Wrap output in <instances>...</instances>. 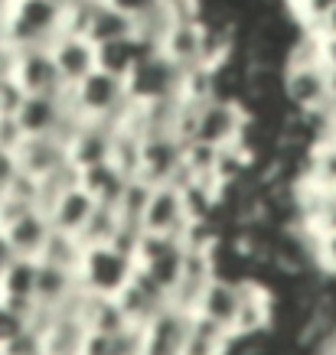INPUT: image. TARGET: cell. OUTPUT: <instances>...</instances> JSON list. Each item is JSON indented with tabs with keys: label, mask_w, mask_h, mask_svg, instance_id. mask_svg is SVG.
I'll use <instances>...</instances> for the list:
<instances>
[{
	"label": "cell",
	"mask_w": 336,
	"mask_h": 355,
	"mask_svg": "<svg viewBox=\"0 0 336 355\" xmlns=\"http://www.w3.org/2000/svg\"><path fill=\"white\" fill-rule=\"evenodd\" d=\"M180 82H183V69L170 62L157 49L131 72L124 85H128V101H134V105H157V101H174L180 95Z\"/></svg>",
	"instance_id": "4"
},
{
	"label": "cell",
	"mask_w": 336,
	"mask_h": 355,
	"mask_svg": "<svg viewBox=\"0 0 336 355\" xmlns=\"http://www.w3.org/2000/svg\"><path fill=\"white\" fill-rule=\"evenodd\" d=\"M33 329V313L30 310H20L13 303L0 300V349L13 345L20 336H26Z\"/></svg>",
	"instance_id": "34"
},
{
	"label": "cell",
	"mask_w": 336,
	"mask_h": 355,
	"mask_svg": "<svg viewBox=\"0 0 336 355\" xmlns=\"http://www.w3.org/2000/svg\"><path fill=\"white\" fill-rule=\"evenodd\" d=\"M239 306H242V293H239V280L232 277H216L206 287L203 300L196 306V316H203L209 323L222 326L232 333V326L239 320Z\"/></svg>",
	"instance_id": "16"
},
{
	"label": "cell",
	"mask_w": 336,
	"mask_h": 355,
	"mask_svg": "<svg viewBox=\"0 0 336 355\" xmlns=\"http://www.w3.org/2000/svg\"><path fill=\"white\" fill-rule=\"evenodd\" d=\"M111 144H115V128H111V124L82 121V124L65 137L69 166H76L78 173H85V170L101 166V163H111Z\"/></svg>",
	"instance_id": "11"
},
{
	"label": "cell",
	"mask_w": 336,
	"mask_h": 355,
	"mask_svg": "<svg viewBox=\"0 0 336 355\" xmlns=\"http://www.w3.org/2000/svg\"><path fill=\"white\" fill-rule=\"evenodd\" d=\"M62 33V0H3V40L13 49L53 46Z\"/></svg>",
	"instance_id": "1"
},
{
	"label": "cell",
	"mask_w": 336,
	"mask_h": 355,
	"mask_svg": "<svg viewBox=\"0 0 336 355\" xmlns=\"http://www.w3.org/2000/svg\"><path fill=\"white\" fill-rule=\"evenodd\" d=\"M251 111L242 105V101H209L199 108V137L203 144L216 147V150H226V147H235L239 144V134L245 128Z\"/></svg>",
	"instance_id": "8"
},
{
	"label": "cell",
	"mask_w": 336,
	"mask_h": 355,
	"mask_svg": "<svg viewBox=\"0 0 336 355\" xmlns=\"http://www.w3.org/2000/svg\"><path fill=\"white\" fill-rule=\"evenodd\" d=\"M95 209H98L95 199H92L82 186H72V189L59 193V199L46 209V216H49V222H53V232H62V235H76L78 238L82 232H85L88 222H92Z\"/></svg>",
	"instance_id": "15"
},
{
	"label": "cell",
	"mask_w": 336,
	"mask_h": 355,
	"mask_svg": "<svg viewBox=\"0 0 336 355\" xmlns=\"http://www.w3.org/2000/svg\"><path fill=\"white\" fill-rule=\"evenodd\" d=\"M281 95L284 105L294 111H324L330 108V76L324 65H284L281 69Z\"/></svg>",
	"instance_id": "5"
},
{
	"label": "cell",
	"mask_w": 336,
	"mask_h": 355,
	"mask_svg": "<svg viewBox=\"0 0 336 355\" xmlns=\"http://www.w3.org/2000/svg\"><path fill=\"white\" fill-rule=\"evenodd\" d=\"M78 274L65 268H53L40 261V284H36V310H62L78 297Z\"/></svg>",
	"instance_id": "20"
},
{
	"label": "cell",
	"mask_w": 336,
	"mask_h": 355,
	"mask_svg": "<svg viewBox=\"0 0 336 355\" xmlns=\"http://www.w3.org/2000/svg\"><path fill=\"white\" fill-rule=\"evenodd\" d=\"M317 43H320V65L326 72H336V36H320L317 33Z\"/></svg>",
	"instance_id": "39"
},
{
	"label": "cell",
	"mask_w": 336,
	"mask_h": 355,
	"mask_svg": "<svg viewBox=\"0 0 336 355\" xmlns=\"http://www.w3.org/2000/svg\"><path fill=\"white\" fill-rule=\"evenodd\" d=\"M186 212H183V196L176 186H157L151 196V205L144 212V232L147 235L163 238H183L186 232Z\"/></svg>",
	"instance_id": "13"
},
{
	"label": "cell",
	"mask_w": 336,
	"mask_h": 355,
	"mask_svg": "<svg viewBox=\"0 0 336 355\" xmlns=\"http://www.w3.org/2000/svg\"><path fill=\"white\" fill-rule=\"evenodd\" d=\"M115 300L121 303V310H124V316L131 320V326H134V329H144L157 313L170 306V293L163 291V287H157L144 270H134L131 284L115 297Z\"/></svg>",
	"instance_id": "12"
},
{
	"label": "cell",
	"mask_w": 336,
	"mask_h": 355,
	"mask_svg": "<svg viewBox=\"0 0 336 355\" xmlns=\"http://www.w3.org/2000/svg\"><path fill=\"white\" fill-rule=\"evenodd\" d=\"M333 111H336V105H333ZM333 140H336V134H333Z\"/></svg>",
	"instance_id": "44"
},
{
	"label": "cell",
	"mask_w": 336,
	"mask_h": 355,
	"mask_svg": "<svg viewBox=\"0 0 336 355\" xmlns=\"http://www.w3.org/2000/svg\"><path fill=\"white\" fill-rule=\"evenodd\" d=\"M23 101H26V92L13 78H0V118H17Z\"/></svg>",
	"instance_id": "35"
},
{
	"label": "cell",
	"mask_w": 336,
	"mask_h": 355,
	"mask_svg": "<svg viewBox=\"0 0 336 355\" xmlns=\"http://www.w3.org/2000/svg\"><path fill=\"white\" fill-rule=\"evenodd\" d=\"M216 160H219L216 147H209V144H203V140L186 144L183 170H186L190 180H212V176H216Z\"/></svg>",
	"instance_id": "33"
},
{
	"label": "cell",
	"mask_w": 336,
	"mask_h": 355,
	"mask_svg": "<svg viewBox=\"0 0 336 355\" xmlns=\"http://www.w3.org/2000/svg\"><path fill=\"white\" fill-rule=\"evenodd\" d=\"M141 150H144V137L134 130L115 128V144H111V163L118 166L128 180L141 176Z\"/></svg>",
	"instance_id": "29"
},
{
	"label": "cell",
	"mask_w": 336,
	"mask_h": 355,
	"mask_svg": "<svg viewBox=\"0 0 336 355\" xmlns=\"http://www.w3.org/2000/svg\"><path fill=\"white\" fill-rule=\"evenodd\" d=\"M7 46H10V43H7V40H3V36H0V53H3V49H7Z\"/></svg>",
	"instance_id": "42"
},
{
	"label": "cell",
	"mask_w": 336,
	"mask_h": 355,
	"mask_svg": "<svg viewBox=\"0 0 336 355\" xmlns=\"http://www.w3.org/2000/svg\"><path fill=\"white\" fill-rule=\"evenodd\" d=\"M232 349H235V336L193 313V326H190L183 355H232Z\"/></svg>",
	"instance_id": "26"
},
{
	"label": "cell",
	"mask_w": 336,
	"mask_h": 355,
	"mask_svg": "<svg viewBox=\"0 0 336 355\" xmlns=\"http://www.w3.org/2000/svg\"><path fill=\"white\" fill-rule=\"evenodd\" d=\"M82 258H85V245H82V238L76 235H62V232H53L49 238V245L43 251V264H53V268H65V270H76L82 268Z\"/></svg>",
	"instance_id": "30"
},
{
	"label": "cell",
	"mask_w": 336,
	"mask_h": 355,
	"mask_svg": "<svg viewBox=\"0 0 336 355\" xmlns=\"http://www.w3.org/2000/svg\"><path fill=\"white\" fill-rule=\"evenodd\" d=\"M131 36H137L134 20L101 0L95 7V13H92V23H88V40L95 46H108V43H118V40H131Z\"/></svg>",
	"instance_id": "25"
},
{
	"label": "cell",
	"mask_w": 336,
	"mask_h": 355,
	"mask_svg": "<svg viewBox=\"0 0 336 355\" xmlns=\"http://www.w3.org/2000/svg\"><path fill=\"white\" fill-rule=\"evenodd\" d=\"M180 196H183V212L190 225L216 222V212L226 205V189L216 180H190L180 186Z\"/></svg>",
	"instance_id": "22"
},
{
	"label": "cell",
	"mask_w": 336,
	"mask_h": 355,
	"mask_svg": "<svg viewBox=\"0 0 336 355\" xmlns=\"http://www.w3.org/2000/svg\"><path fill=\"white\" fill-rule=\"evenodd\" d=\"M314 33H320V36H336V7L320 20V26H317Z\"/></svg>",
	"instance_id": "40"
},
{
	"label": "cell",
	"mask_w": 336,
	"mask_h": 355,
	"mask_svg": "<svg viewBox=\"0 0 336 355\" xmlns=\"http://www.w3.org/2000/svg\"><path fill=\"white\" fill-rule=\"evenodd\" d=\"M26 144L20 121L17 118H0V153H20V147Z\"/></svg>",
	"instance_id": "36"
},
{
	"label": "cell",
	"mask_w": 336,
	"mask_h": 355,
	"mask_svg": "<svg viewBox=\"0 0 336 355\" xmlns=\"http://www.w3.org/2000/svg\"><path fill=\"white\" fill-rule=\"evenodd\" d=\"M121 228V216L118 209H105V205H98L95 216H92V222L85 225V232H82V245L85 248H98V245H111L115 241V235H118Z\"/></svg>",
	"instance_id": "31"
},
{
	"label": "cell",
	"mask_w": 336,
	"mask_h": 355,
	"mask_svg": "<svg viewBox=\"0 0 336 355\" xmlns=\"http://www.w3.org/2000/svg\"><path fill=\"white\" fill-rule=\"evenodd\" d=\"M186 144L176 140L174 134H147L141 150V176L151 186H176L183 173Z\"/></svg>",
	"instance_id": "6"
},
{
	"label": "cell",
	"mask_w": 336,
	"mask_h": 355,
	"mask_svg": "<svg viewBox=\"0 0 336 355\" xmlns=\"http://www.w3.org/2000/svg\"><path fill=\"white\" fill-rule=\"evenodd\" d=\"M3 238H7V248H10L13 258L40 261L46 245H49V238H53V222H49V216H46L43 209H33L20 222H13L3 232Z\"/></svg>",
	"instance_id": "14"
},
{
	"label": "cell",
	"mask_w": 336,
	"mask_h": 355,
	"mask_svg": "<svg viewBox=\"0 0 336 355\" xmlns=\"http://www.w3.org/2000/svg\"><path fill=\"white\" fill-rule=\"evenodd\" d=\"M36 284H40V261L13 258L0 270V300L20 310H36Z\"/></svg>",
	"instance_id": "19"
},
{
	"label": "cell",
	"mask_w": 336,
	"mask_h": 355,
	"mask_svg": "<svg viewBox=\"0 0 336 355\" xmlns=\"http://www.w3.org/2000/svg\"><path fill=\"white\" fill-rule=\"evenodd\" d=\"M128 183L131 180L115 163H101L95 170L78 173V186H82L98 205H105V209H118L124 193H128Z\"/></svg>",
	"instance_id": "24"
},
{
	"label": "cell",
	"mask_w": 336,
	"mask_h": 355,
	"mask_svg": "<svg viewBox=\"0 0 336 355\" xmlns=\"http://www.w3.org/2000/svg\"><path fill=\"white\" fill-rule=\"evenodd\" d=\"M13 82L26 92V95H65L69 88L59 78V69L53 62L49 46H26L17 49V62H13Z\"/></svg>",
	"instance_id": "7"
},
{
	"label": "cell",
	"mask_w": 336,
	"mask_h": 355,
	"mask_svg": "<svg viewBox=\"0 0 336 355\" xmlns=\"http://www.w3.org/2000/svg\"><path fill=\"white\" fill-rule=\"evenodd\" d=\"M78 313L85 320V329L95 336H121V333H128V329H134L115 297H92V293L82 291Z\"/></svg>",
	"instance_id": "21"
},
{
	"label": "cell",
	"mask_w": 336,
	"mask_h": 355,
	"mask_svg": "<svg viewBox=\"0 0 336 355\" xmlns=\"http://www.w3.org/2000/svg\"><path fill=\"white\" fill-rule=\"evenodd\" d=\"M108 7H115V10H121L124 17H131V20H141L147 10H153L160 0H105Z\"/></svg>",
	"instance_id": "38"
},
{
	"label": "cell",
	"mask_w": 336,
	"mask_h": 355,
	"mask_svg": "<svg viewBox=\"0 0 336 355\" xmlns=\"http://www.w3.org/2000/svg\"><path fill=\"white\" fill-rule=\"evenodd\" d=\"M151 53H157L153 46H147L144 40L131 36V40H118V43H108V46H98V69L108 72L115 78H124L137 69V65L147 59Z\"/></svg>",
	"instance_id": "23"
},
{
	"label": "cell",
	"mask_w": 336,
	"mask_h": 355,
	"mask_svg": "<svg viewBox=\"0 0 336 355\" xmlns=\"http://www.w3.org/2000/svg\"><path fill=\"white\" fill-rule=\"evenodd\" d=\"M297 180H314L317 186L336 193V140H320L307 150Z\"/></svg>",
	"instance_id": "27"
},
{
	"label": "cell",
	"mask_w": 336,
	"mask_h": 355,
	"mask_svg": "<svg viewBox=\"0 0 336 355\" xmlns=\"http://www.w3.org/2000/svg\"><path fill=\"white\" fill-rule=\"evenodd\" d=\"M20 160H17V153H0V196H7L13 183H17V176H20Z\"/></svg>",
	"instance_id": "37"
},
{
	"label": "cell",
	"mask_w": 336,
	"mask_h": 355,
	"mask_svg": "<svg viewBox=\"0 0 336 355\" xmlns=\"http://www.w3.org/2000/svg\"><path fill=\"white\" fill-rule=\"evenodd\" d=\"M153 189H157V186L144 183V180H131L128 193H124V199H121V205H118L121 222H131V225L144 228V212H147V205H151Z\"/></svg>",
	"instance_id": "32"
},
{
	"label": "cell",
	"mask_w": 336,
	"mask_h": 355,
	"mask_svg": "<svg viewBox=\"0 0 336 355\" xmlns=\"http://www.w3.org/2000/svg\"><path fill=\"white\" fill-rule=\"evenodd\" d=\"M0 355H7V349H0Z\"/></svg>",
	"instance_id": "43"
},
{
	"label": "cell",
	"mask_w": 336,
	"mask_h": 355,
	"mask_svg": "<svg viewBox=\"0 0 336 355\" xmlns=\"http://www.w3.org/2000/svg\"><path fill=\"white\" fill-rule=\"evenodd\" d=\"M69 105L82 121L92 124H111L121 118V111L128 108V85L124 78H115L108 72H92L82 85L69 88Z\"/></svg>",
	"instance_id": "2"
},
{
	"label": "cell",
	"mask_w": 336,
	"mask_h": 355,
	"mask_svg": "<svg viewBox=\"0 0 336 355\" xmlns=\"http://www.w3.org/2000/svg\"><path fill=\"white\" fill-rule=\"evenodd\" d=\"M330 76V101L336 105V72H326Z\"/></svg>",
	"instance_id": "41"
},
{
	"label": "cell",
	"mask_w": 336,
	"mask_h": 355,
	"mask_svg": "<svg viewBox=\"0 0 336 355\" xmlns=\"http://www.w3.org/2000/svg\"><path fill=\"white\" fill-rule=\"evenodd\" d=\"M53 62L59 69L65 88L82 85L92 72H98V46L88 36H72V33H59L49 46Z\"/></svg>",
	"instance_id": "10"
},
{
	"label": "cell",
	"mask_w": 336,
	"mask_h": 355,
	"mask_svg": "<svg viewBox=\"0 0 336 355\" xmlns=\"http://www.w3.org/2000/svg\"><path fill=\"white\" fill-rule=\"evenodd\" d=\"M193 313L167 306L141 329V355H183L190 339Z\"/></svg>",
	"instance_id": "9"
},
{
	"label": "cell",
	"mask_w": 336,
	"mask_h": 355,
	"mask_svg": "<svg viewBox=\"0 0 336 355\" xmlns=\"http://www.w3.org/2000/svg\"><path fill=\"white\" fill-rule=\"evenodd\" d=\"M134 270H137V261L121 254L118 248H85V258H82V268H78V287L92 293V297H118L131 284Z\"/></svg>",
	"instance_id": "3"
},
{
	"label": "cell",
	"mask_w": 336,
	"mask_h": 355,
	"mask_svg": "<svg viewBox=\"0 0 336 355\" xmlns=\"http://www.w3.org/2000/svg\"><path fill=\"white\" fill-rule=\"evenodd\" d=\"M216 76H219V69H212V65H193V69H186L176 101L190 105V108H203L209 101H216Z\"/></svg>",
	"instance_id": "28"
},
{
	"label": "cell",
	"mask_w": 336,
	"mask_h": 355,
	"mask_svg": "<svg viewBox=\"0 0 336 355\" xmlns=\"http://www.w3.org/2000/svg\"><path fill=\"white\" fill-rule=\"evenodd\" d=\"M17 160H20V170L33 180H49L56 176L59 170L69 166V157H65V144L59 137H33L26 140L17 153Z\"/></svg>",
	"instance_id": "18"
},
{
	"label": "cell",
	"mask_w": 336,
	"mask_h": 355,
	"mask_svg": "<svg viewBox=\"0 0 336 355\" xmlns=\"http://www.w3.org/2000/svg\"><path fill=\"white\" fill-rule=\"evenodd\" d=\"M203 49H206V23L193 20V23H174L170 33L163 36L160 53L176 62L180 69H193V65H203Z\"/></svg>",
	"instance_id": "17"
}]
</instances>
